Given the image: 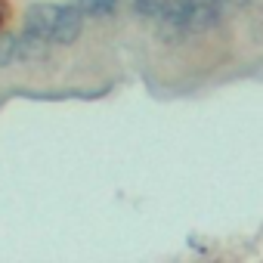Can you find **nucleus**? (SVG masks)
Instances as JSON below:
<instances>
[{
    "label": "nucleus",
    "mask_w": 263,
    "mask_h": 263,
    "mask_svg": "<svg viewBox=\"0 0 263 263\" xmlns=\"http://www.w3.org/2000/svg\"><path fill=\"white\" fill-rule=\"evenodd\" d=\"M81 31H84V13H81V7L78 4H65L59 10V19H56V28L50 34V41L68 47V44H74L81 37Z\"/></svg>",
    "instance_id": "nucleus-2"
},
{
    "label": "nucleus",
    "mask_w": 263,
    "mask_h": 263,
    "mask_svg": "<svg viewBox=\"0 0 263 263\" xmlns=\"http://www.w3.org/2000/svg\"><path fill=\"white\" fill-rule=\"evenodd\" d=\"M195 0H164V10L158 13V37L164 44H180L192 28Z\"/></svg>",
    "instance_id": "nucleus-1"
},
{
    "label": "nucleus",
    "mask_w": 263,
    "mask_h": 263,
    "mask_svg": "<svg viewBox=\"0 0 263 263\" xmlns=\"http://www.w3.org/2000/svg\"><path fill=\"white\" fill-rule=\"evenodd\" d=\"M59 10H62V7H56V4H34V7L25 13V31H34V34L50 37L53 28H56Z\"/></svg>",
    "instance_id": "nucleus-3"
},
{
    "label": "nucleus",
    "mask_w": 263,
    "mask_h": 263,
    "mask_svg": "<svg viewBox=\"0 0 263 263\" xmlns=\"http://www.w3.org/2000/svg\"><path fill=\"white\" fill-rule=\"evenodd\" d=\"M50 56V37L44 34H34V31H22L19 34V62H28V65H37Z\"/></svg>",
    "instance_id": "nucleus-4"
},
{
    "label": "nucleus",
    "mask_w": 263,
    "mask_h": 263,
    "mask_svg": "<svg viewBox=\"0 0 263 263\" xmlns=\"http://www.w3.org/2000/svg\"><path fill=\"white\" fill-rule=\"evenodd\" d=\"M204 4H214V7H223V0H204Z\"/></svg>",
    "instance_id": "nucleus-9"
},
{
    "label": "nucleus",
    "mask_w": 263,
    "mask_h": 263,
    "mask_svg": "<svg viewBox=\"0 0 263 263\" xmlns=\"http://www.w3.org/2000/svg\"><path fill=\"white\" fill-rule=\"evenodd\" d=\"M16 59H19V37L13 34L0 37V68H10Z\"/></svg>",
    "instance_id": "nucleus-6"
},
{
    "label": "nucleus",
    "mask_w": 263,
    "mask_h": 263,
    "mask_svg": "<svg viewBox=\"0 0 263 263\" xmlns=\"http://www.w3.org/2000/svg\"><path fill=\"white\" fill-rule=\"evenodd\" d=\"M134 10L143 19H158V13L164 10V0H134Z\"/></svg>",
    "instance_id": "nucleus-7"
},
{
    "label": "nucleus",
    "mask_w": 263,
    "mask_h": 263,
    "mask_svg": "<svg viewBox=\"0 0 263 263\" xmlns=\"http://www.w3.org/2000/svg\"><path fill=\"white\" fill-rule=\"evenodd\" d=\"M74 4L81 7L84 16H93V19H105L118 10V0H74Z\"/></svg>",
    "instance_id": "nucleus-5"
},
{
    "label": "nucleus",
    "mask_w": 263,
    "mask_h": 263,
    "mask_svg": "<svg viewBox=\"0 0 263 263\" xmlns=\"http://www.w3.org/2000/svg\"><path fill=\"white\" fill-rule=\"evenodd\" d=\"M4 19H7V7H4V0H0V25H4Z\"/></svg>",
    "instance_id": "nucleus-8"
}]
</instances>
